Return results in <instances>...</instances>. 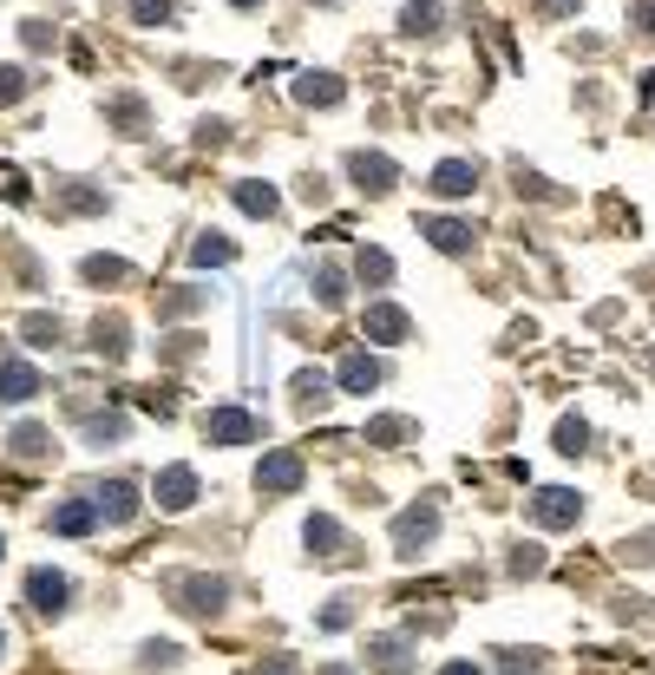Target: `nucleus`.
Segmentation results:
<instances>
[{"mask_svg": "<svg viewBox=\"0 0 655 675\" xmlns=\"http://www.w3.org/2000/svg\"><path fill=\"white\" fill-rule=\"evenodd\" d=\"M203 440H210V446H256V440H262V420L243 414V407H210V414H203Z\"/></svg>", "mask_w": 655, "mask_h": 675, "instance_id": "1", "label": "nucleus"}, {"mask_svg": "<svg viewBox=\"0 0 655 675\" xmlns=\"http://www.w3.org/2000/svg\"><path fill=\"white\" fill-rule=\"evenodd\" d=\"M348 177H354L367 197H381V190H394V184H400V164H394L387 151H354V158H348Z\"/></svg>", "mask_w": 655, "mask_h": 675, "instance_id": "2", "label": "nucleus"}, {"mask_svg": "<svg viewBox=\"0 0 655 675\" xmlns=\"http://www.w3.org/2000/svg\"><path fill=\"white\" fill-rule=\"evenodd\" d=\"M433 538H440V512H433V505H413V512L394 519V545H400V558H420V545H433Z\"/></svg>", "mask_w": 655, "mask_h": 675, "instance_id": "3", "label": "nucleus"}, {"mask_svg": "<svg viewBox=\"0 0 655 675\" xmlns=\"http://www.w3.org/2000/svg\"><path fill=\"white\" fill-rule=\"evenodd\" d=\"M577 512H584V499H577L571 486H545V492L531 499V519L551 525V532H558V525H577Z\"/></svg>", "mask_w": 655, "mask_h": 675, "instance_id": "4", "label": "nucleus"}, {"mask_svg": "<svg viewBox=\"0 0 655 675\" xmlns=\"http://www.w3.org/2000/svg\"><path fill=\"white\" fill-rule=\"evenodd\" d=\"M157 505L164 512H190L197 505V473L190 466H164L157 473Z\"/></svg>", "mask_w": 655, "mask_h": 675, "instance_id": "5", "label": "nucleus"}, {"mask_svg": "<svg viewBox=\"0 0 655 675\" xmlns=\"http://www.w3.org/2000/svg\"><path fill=\"white\" fill-rule=\"evenodd\" d=\"M177 597H184L190 617H217L230 591H223V578H177Z\"/></svg>", "mask_w": 655, "mask_h": 675, "instance_id": "6", "label": "nucleus"}, {"mask_svg": "<svg viewBox=\"0 0 655 675\" xmlns=\"http://www.w3.org/2000/svg\"><path fill=\"white\" fill-rule=\"evenodd\" d=\"M256 486H262V492H295V486H302V459H295V453H262Z\"/></svg>", "mask_w": 655, "mask_h": 675, "instance_id": "7", "label": "nucleus"}, {"mask_svg": "<svg viewBox=\"0 0 655 675\" xmlns=\"http://www.w3.org/2000/svg\"><path fill=\"white\" fill-rule=\"evenodd\" d=\"M420 236H426L433 249H446V256L472 249V223H453V217H420Z\"/></svg>", "mask_w": 655, "mask_h": 675, "instance_id": "8", "label": "nucleus"}, {"mask_svg": "<svg viewBox=\"0 0 655 675\" xmlns=\"http://www.w3.org/2000/svg\"><path fill=\"white\" fill-rule=\"evenodd\" d=\"M413 335V315L407 309H394V302H374L367 309V341H407Z\"/></svg>", "mask_w": 655, "mask_h": 675, "instance_id": "9", "label": "nucleus"}, {"mask_svg": "<svg viewBox=\"0 0 655 675\" xmlns=\"http://www.w3.org/2000/svg\"><path fill=\"white\" fill-rule=\"evenodd\" d=\"M66 597H72V591H66V578H59V571H33V578H26V604H33V610L59 617V610H66Z\"/></svg>", "mask_w": 655, "mask_h": 675, "instance_id": "10", "label": "nucleus"}, {"mask_svg": "<svg viewBox=\"0 0 655 675\" xmlns=\"http://www.w3.org/2000/svg\"><path fill=\"white\" fill-rule=\"evenodd\" d=\"M472 184H479V164H466V158H446L433 171V197H472Z\"/></svg>", "mask_w": 655, "mask_h": 675, "instance_id": "11", "label": "nucleus"}, {"mask_svg": "<svg viewBox=\"0 0 655 675\" xmlns=\"http://www.w3.org/2000/svg\"><path fill=\"white\" fill-rule=\"evenodd\" d=\"M92 505H98V519H112V525H131V519H138V492H131L125 479L98 486V499H92Z\"/></svg>", "mask_w": 655, "mask_h": 675, "instance_id": "12", "label": "nucleus"}, {"mask_svg": "<svg viewBox=\"0 0 655 675\" xmlns=\"http://www.w3.org/2000/svg\"><path fill=\"white\" fill-rule=\"evenodd\" d=\"M308 551H315V558H328V565H341V558H348V538H341V525H335L328 512H315V519H308Z\"/></svg>", "mask_w": 655, "mask_h": 675, "instance_id": "13", "label": "nucleus"}, {"mask_svg": "<svg viewBox=\"0 0 655 675\" xmlns=\"http://www.w3.org/2000/svg\"><path fill=\"white\" fill-rule=\"evenodd\" d=\"M367 656H374V670L381 675H407L413 670V643H407V637H374Z\"/></svg>", "mask_w": 655, "mask_h": 675, "instance_id": "14", "label": "nucleus"}, {"mask_svg": "<svg viewBox=\"0 0 655 675\" xmlns=\"http://www.w3.org/2000/svg\"><path fill=\"white\" fill-rule=\"evenodd\" d=\"M33 394H39V374H33L26 361H13V354H7V361H0V400H13V407H20V400H33Z\"/></svg>", "mask_w": 655, "mask_h": 675, "instance_id": "15", "label": "nucleus"}, {"mask_svg": "<svg viewBox=\"0 0 655 675\" xmlns=\"http://www.w3.org/2000/svg\"><path fill=\"white\" fill-rule=\"evenodd\" d=\"M335 381H341V394H374V387H381V361H367V354H348Z\"/></svg>", "mask_w": 655, "mask_h": 675, "instance_id": "16", "label": "nucleus"}, {"mask_svg": "<svg viewBox=\"0 0 655 675\" xmlns=\"http://www.w3.org/2000/svg\"><path fill=\"white\" fill-rule=\"evenodd\" d=\"M92 525H98V505H92V499H72V505L52 512V532H59V538H85Z\"/></svg>", "mask_w": 655, "mask_h": 675, "instance_id": "17", "label": "nucleus"}, {"mask_svg": "<svg viewBox=\"0 0 655 675\" xmlns=\"http://www.w3.org/2000/svg\"><path fill=\"white\" fill-rule=\"evenodd\" d=\"M295 98H302V105H341V79H335V72H302V79H295Z\"/></svg>", "mask_w": 655, "mask_h": 675, "instance_id": "18", "label": "nucleus"}, {"mask_svg": "<svg viewBox=\"0 0 655 675\" xmlns=\"http://www.w3.org/2000/svg\"><path fill=\"white\" fill-rule=\"evenodd\" d=\"M440 20H446L440 0H407V7H400V26H407L413 39H420V33H440Z\"/></svg>", "mask_w": 655, "mask_h": 675, "instance_id": "19", "label": "nucleus"}, {"mask_svg": "<svg viewBox=\"0 0 655 675\" xmlns=\"http://www.w3.org/2000/svg\"><path fill=\"white\" fill-rule=\"evenodd\" d=\"M190 256H197V269H223V263H236V243L210 230V236H197V243H190Z\"/></svg>", "mask_w": 655, "mask_h": 675, "instance_id": "20", "label": "nucleus"}, {"mask_svg": "<svg viewBox=\"0 0 655 675\" xmlns=\"http://www.w3.org/2000/svg\"><path fill=\"white\" fill-rule=\"evenodd\" d=\"M236 203H243L249 217H276V210H282V197H276L269 184H236Z\"/></svg>", "mask_w": 655, "mask_h": 675, "instance_id": "21", "label": "nucleus"}, {"mask_svg": "<svg viewBox=\"0 0 655 675\" xmlns=\"http://www.w3.org/2000/svg\"><path fill=\"white\" fill-rule=\"evenodd\" d=\"M354 269H361V282H387V276H394V256H387V249H361Z\"/></svg>", "mask_w": 655, "mask_h": 675, "instance_id": "22", "label": "nucleus"}, {"mask_svg": "<svg viewBox=\"0 0 655 675\" xmlns=\"http://www.w3.org/2000/svg\"><path fill=\"white\" fill-rule=\"evenodd\" d=\"M315 302H321V309H341V269H328V263L315 269Z\"/></svg>", "mask_w": 655, "mask_h": 675, "instance_id": "23", "label": "nucleus"}, {"mask_svg": "<svg viewBox=\"0 0 655 675\" xmlns=\"http://www.w3.org/2000/svg\"><path fill=\"white\" fill-rule=\"evenodd\" d=\"M584 440H590V427L564 414V420H558V453H571V459H577V453H584Z\"/></svg>", "mask_w": 655, "mask_h": 675, "instance_id": "24", "label": "nucleus"}, {"mask_svg": "<svg viewBox=\"0 0 655 675\" xmlns=\"http://www.w3.org/2000/svg\"><path fill=\"white\" fill-rule=\"evenodd\" d=\"M85 282H125V263L118 256H85Z\"/></svg>", "mask_w": 655, "mask_h": 675, "instance_id": "25", "label": "nucleus"}, {"mask_svg": "<svg viewBox=\"0 0 655 675\" xmlns=\"http://www.w3.org/2000/svg\"><path fill=\"white\" fill-rule=\"evenodd\" d=\"M92 335H98V354H125V322H118V315H112V322L98 315V328H92Z\"/></svg>", "mask_w": 655, "mask_h": 675, "instance_id": "26", "label": "nucleus"}, {"mask_svg": "<svg viewBox=\"0 0 655 675\" xmlns=\"http://www.w3.org/2000/svg\"><path fill=\"white\" fill-rule=\"evenodd\" d=\"M26 98V66H0V105H20Z\"/></svg>", "mask_w": 655, "mask_h": 675, "instance_id": "27", "label": "nucleus"}, {"mask_svg": "<svg viewBox=\"0 0 655 675\" xmlns=\"http://www.w3.org/2000/svg\"><path fill=\"white\" fill-rule=\"evenodd\" d=\"M295 394H302V407H321V400H328V381L308 368V374H295Z\"/></svg>", "mask_w": 655, "mask_h": 675, "instance_id": "28", "label": "nucleus"}, {"mask_svg": "<svg viewBox=\"0 0 655 675\" xmlns=\"http://www.w3.org/2000/svg\"><path fill=\"white\" fill-rule=\"evenodd\" d=\"M131 20H138V26H164V20H171V0H131Z\"/></svg>", "mask_w": 655, "mask_h": 675, "instance_id": "29", "label": "nucleus"}, {"mask_svg": "<svg viewBox=\"0 0 655 675\" xmlns=\"http://www.w3.org/2000/svg\"><path fill=\"white\" fill-rule=\"evenodd\" d=\"M112 118H118V125H125L131 138L144 131V105H138V98H118V105H112Z\"/></svg>", "mask_w": 655, "mask_h": 675, "instance_id": "30", "label": "nucleus"}, {"mask_svg": "<svg viewBox=\"0 0 655 675\" xmlns=\"http://www.w3.org/2000/svg\"><path fill=\"white\" fill-rule=\"evenodd\" d=\"M26 335H33V348H52V341H59V322H52V315H26Z\"/></svg>", "mask_w": 655, "mask_h": 675, "instance_id": "31", "label": "nucleus"}, {"mask_svg": "<svg viewBox=\"0 0 655 675\" xmlns=\"http://www.w3.org/2000/svg\"><path fill=\"white\" fill-rule=\"evenodd\" d=\"M407 433H413L407 420H374V427H367V440H374V446H394V440H407Z\"/></svg>", "mask_w": 655, "mask_h": 675, "instance_id": "32", "label": "nucleus"}, {"mask_svg": "<svg viewBox=\"0 0 655 675\" xmlns=\"http://www.w3.org/2000/svg\"><path fill=\"white\" fill-rule=\"evenodd\" d=\"M13 453H20V459H39V453H46V433H39V427H20V433H13Z\"/></svg>", "mask_w": 655, "mask_h": 675, "instance_id": "33", "label": "nucleus"}, {"mask_svg": "<svg viewBox=\"0 0 655 675\" xmlns=\"http://www.w3.org/2000/svg\"><path fill=\"white\" fill-rule=\"evenodd\" d=\"M512 571H518V578L545 571V551H538V545H518V551H512Z\"/></svg>", "mask_w": 655, "mask_h": 675, "instance_id": "34", "label": "nucleus"}, {"mask_svg": "<svg viewBox=\"0 0 655 675\" xmlns=\"http://www.w3.org/2000/svg\"><path fill=\"white\" fill-rule=\"evenodd\" d=\"M348 617H354V610H348V597H335V604L321 610V630H348Z\"/></svg>", "mask_w": 655, "mask_h": 675, "instance_id": "35", "label": "nucleus"}, {"mask_svg": "<svg viewBox=\"0 0 655 675\" xmlns=\"http://www.w3.org/2000/svg\"><path fill=\"white\" fill-rule=\"evenodd\" d=\"M0 197H13V203H26V184H20V171H13V164H0Z\"/></svg>", "mask_w": 655, "mask_h": 675, "instance_id": "36", "label": "nucleus"}, {"mask_svg": "<svg viewBox=\"0 0 655 675\" xmlns=\"http://www.w3.org/2000/svg\"><path fill=\"white\" fill-rule=\"evenodd\" d=\"M505 675H538V656H531V650H512V656H505Z\"/></svg>", "mask_w": 655, "mask_h": 675, "instance_id": "37", "label": "nucleus"}, {"mask_svg": "<svg viewBox=\"0 0 655 675\" xmlns=\"http://www.w3.org/2000/svg\"><path fill=\"white\" fill-rule=\"evenodd\" d=\"M171 663H177V650H171V643H151V650H144V670H171Z\"/></svg>", "mask_w": 655, "mask_h": 675, "instance_id": "38", "label": "nucleus"}, {"mask_svg": "<svg viewBox=\"0 0 655 675\" xmlns=\"http://www.w3.org/2000/svg\"><path fill=\"white\" fill-rule=\"evenodd\" d=\"M197 302H203V295H197V289H177V295H171V302H164V315H184V309H197Z\"/></svg>", "mask_w": 655, "mask_h": 675, "instance_id": "39", "label": "nucleus"}, {"mask_svg": "<svg viewBox=\"0 0 655 675\" xmlns=\"http://www.w3.org/2000/svg\"><path fill=\"white\" fill-rule=\"evenodd\" d=\"M118 433H125V420H92L85 427V440H118Z\"/></svg>", "mask_w": 655, "mask_h": 675, "instance_id": "40", "label": "nucleus"}, {"mask_svg": "<svg viewBox=\"0 0 655 675\" xmlns=\"http://www.w3.org/2000/svg\"><path fill=\"white\" fill-rule=\"evenodd\" d=\"M636 26H643V33H655V0H643V7H636Z\"/></svg>", "mask_w": 655, "mask_h": 675, "instance_id": "41", "label": "nucleus"}, {"mask_svg": "<svg viewBox=\"0 0 655 675\" xmlns=\"http://www.w3.org/2000/svg\"><path fill=\"white\" fill-rule=\"evenodd\" d=\"M577 0H538V13H571Z\"/></svg>", "mask_w": 655, "mask_h": 675, "instance_id": "42", "label": "nucleus"}, {"mask_svg": "<svg viewBox=\"0 0 655 675\" xmlns=\"http://www.w3.org/2000/svg\"><path fill=\"white\" fill-rule=\"evenodd\" d=\"M440 675H486V670H479V663H446Z\"/></svg>", "mask_w": 655, "mask_h": 675, "instance_id": "43", "label": "nucleus"}, {"mask_svg": "<svg viewBox=\"0 0 655 675\" xmlns=\"http://www.w3.org/2000/svg\"><path fill=\"white\" fill-rule=\"evenodd\" d=\"M230 7H256V0H230Z\"/></svg>", "mask_w": 655, "mask_h": 675, "instance_id": "44", "label": "nucleus"}, {"mask_svg": "<svg viewBox=\"0 0 655 675\" xmlns=\"http://www.w3.org/2000/svg\"><path fill=\"white\" fill-rule=\"evenodd\" d=\"M321 7H335V0H321Z\"/></svg>", "mask_w": 655, "mask_h": 675, "instance_id": "45", "label": "nucleus"}, {"mask_svg": "<svg viewBox=\"0 0 655 675\" xmlns=\"http://www.w3.org/2000/svg\"><path fill=\"white\" fill-rule=\"evenodd\" d=\"M0 650H7V637H0Z\"/></svg>", "mask_w": 655, "mask_h": 675, "instance_id": "46", "label": "nucleus"}]
</instances>
